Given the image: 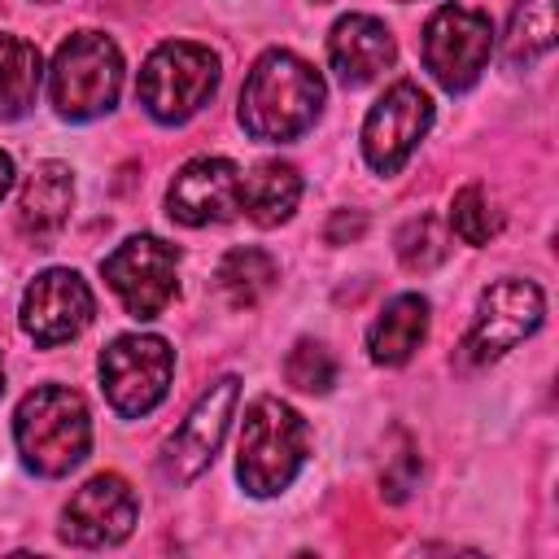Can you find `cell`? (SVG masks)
<instances>
[{"label": "cell", "instance_id": "6da1fadb", "mask_svg": "<svg viewBox=\"0 0 559 559\" xmlns=\"http://www.w3.org/2000/svg\"><path fill=\"white\" fill-rule=\"evenodd\" d=\"M323 109V79L301 57L271 48L253 61L245 87H240V127L253 140L284 144L314 127Z\"/></svg>", "mask_w": 559, "mask_h": 559}, {"label": "cell", "instance_id": "7a4b0ae2", "mask_svg": "<svg viewBox=\"0 0 559 559\" xmlns=\"http://www.w3.org/2000/svg\"><path fill=\"white\" fill-rule=\"evenodd\" d=\"M13 441L31 472L66 476L92 450V419L87 402L66 384H39L17 402Z\"/></svg>", "mask_w": 559, "mask_h": 559}, {"label": "cell", "instance_id": "3957f363", "mask_svg": "<svg viewBox=\"0 0 559 559\" xmlns=\"http://www.w3.org/2000/svg\"><path fill=\"white\" fill-rule=\"evenodd\" d=\"M306 454H310V428L288 402L258 397L245 411L240 445H236V476L253 498H271L288 489Z\"/></svg>", "mask_w": 559, "mask_h": 559}, {"label": "cell", "instance_id": "277c9868", "mask_svg": "<svg viewBox=\"0 0 559 559\" xmlns=\"http://www.w3.org/2000/svg\"><path fill=\"white\" fill-rule=\"evenodd\" d=\"M48 92L57 114L83 122V118H100L105 109H114L118 92H122V52L109 35L100 31H79L70 35L48 70Z\"/></svg>", "mask_w": 559, "mask_h": 559}, {"label": "cell", "instance_id": "5b68a950", "mask_svg": "<svg viewBox=\"0 0 559 559\" xmlns=\"http://www.w3.org/2000/svg\"><path fill=\"white\" fill-rule=\"evenodd\" d=\"M214 87H218V57L205 44L166 39L148 52L135 96L148 109V118L175 127V122H188L214 96Z\"/></svg>", "mask_w": 559, "mask_h": 559}, {"label": "cell", "instance_id": "8992f818", "mask_svg": "<svg viewBox=\"0 0 559 559\" xmlns=\"http://www.w3.org/2000/svg\"><path fill=\"white\" fill-rule=\"evenodd\" d=\"M175 354L162 336H118L100 349V389L122 419L148 415L170 389Z\"/></svg>", "mask_w": 559, "mask_h": 559}, {"label": "cell", "instance_id": "52a82bcc", "mask_svg": "<svg viewBox=\"0 0 559 559\" xmlns=\"http://www.w3.org/2000/svg\"><path fill=\"white\" fill-rule=\"evenodd\" d=\"M546 314V297L533 280H498L485 288L480 306H476V319L459 345V358L467 367H485L493 358H502L507 349H515L524 336L537 332Z\"/></svg>", "mask_w": 559, "mask_h": 559}, {"label": "cell", "instance_id": "ba28073f", "mask_svg": "<svg viewBox=\"0 0 559 559\" xmlns=\"http://www.w3.org/2000/svg\"><path fill=\"white\" fill-rule=\"evenodd\" d=\"M493 48V26L480 9L441 4L424 26V66L445 92H467Z\"/></svg>", "mask_w": 559, "mask_h": 559}, {"label": "cell", "instance_id": "9c48e42d", "mask_svg": "<svg viewBox=\"0 0 559 559\" xmlns=\"http://www.w3.org/2000/svg\"><path fill=\"white\" fill-rule=\"evenodd\" d=\"M175 266H179L175 245H166L157 236H131L100 262L109 288L118 293V301L127 306L131 319H157L170 306Z\"/></svg>", "mask_w": 559, "mask_h": 559}, {"label": "cell", "instance_id": "30bf717a", "mask_svg": "<svg viewBox=\"0 0 559 559\" xmlns=\"http://www.w3.org/2000/svg\"><path fill=\"white\" fill-rule=\"evenodd\" d=\"M432 122V100L428 92H419V83H393L371 109H367V122H362V153L371 162V170L380 175H393L411 153L415 144L424 140Z\"/></svg>", "mask_w": 559, "mask_h": 559}, {"label": "cell", "instance_id": "8fae6325", "mask_svg": "<svg viewBox=\"0 0 559 559\" xmlns=\"http://www.w3.org/2000/svg\"><path fill=\"white\" fill-rule=\"evenodd\" d=\"M236 397H240V380H231V376H223L218 384H210L201 393V402L188 411V419L170 432V441L162 450V476L166 480H179L183 485V480L201 476L214 463V454L223 445V432L231 424Z\"/></svg>", "mask_w": 559, "mask_h": 559}, {"label": "cell", "instance_id": "7c38bea8", "mask_svg": "<svg viewBox=\"0 0 559 559\" xmlns=\"http://www.w3.org/2000/svg\"><path fill=\"white\" fill-rule=\"evenodd\" d=\"M140 502L131 493V485L114 472L92 476L83 489H74V498L61 511V537L74 546H114L135 528Z\"/></svg>", "mask_w": 559, "mask_h": 559}, {"label": "cell", "instance_id": "4fadbf2b", "mask_svg": "<svg viewBox=\"0 0 559 559\" xmlns=\"http://www.w3.org/2000/svg\"><path fill=\"white\" fill-rule=\"evenodd\" d=\"M92 288L74 271H44L31 280L22 297V328L35 345H61L74 341L92 323Z\"/></svg>", "mask_w": 559, "mask_h": 559}, {"label": "cell", "instance_id": "5bb4252c", "mask_svg": "<svg viewBox=\"0 0 559 559\" xmlns=\"http://www.w3.org/2000/svg\"><path fill=\"white\" fill-rule=\"evenodd\" d=\"M170 218L183 227H205V223H227L240 210V170L227 157H192L179 166L166 192Z\"/></svg>", "mask_w": 559, "mask_h": 559}, {"label": "cell", "instance_id": "9a60e30c", "mask_svg": "<svg viewBox=\"0 0 559 559\" xmlns=\"http://www.w3.org/2000/svg\"><path fill=\"white\" fill-rule=\"evenodd\" d=\"M393 57H397V48H393L389 26L367 13L341 17L328 35V61L345 87H362V83L380 79L393 66Z\"/></svg>", "mask_w": 559, "mask_h": 559}, {"label": "cell", "instance_id": "2e32d148", "mask_svg": "<svg viewBox=\"0 0 559 559\" xmlns=\"http://www.w3.org/2000/svg\"><path fill=\"white\" fill-rule=\"evenodd\" d=\"M70 205H74V179H70V166L61 162H39L26 183H22V197H17V227L31 236V240H52L66 218H70Z\"/></svg>", "mask_w": 559, "mask_h": 559}, {"label": "cell", "instance_id": "e0dca14e", "mask_svg": "<svg viewBox=\"0 0 559 559\" xmlns=\"http://www.w3.org/2000/svg\"><path fill=\"white\" fill-rule=\"evenodd\" d=\"M424 336H428V301L419 293H402L367 328V349L380 367H397L419 349Z\"/></svg>", "mask_w": 559, "mask_h": 559}, {"label": "cell", "instance_id": "ac0fdd59", "mask_svg": "<svg viewBox=\"0 0 559 559\" xmlns=\"http://www.w3.org/2000/svg\"><path fill=\"white\" fill-rule=\"evenodd\" d=\"M301 201V175L288 162H262L253 175H240V210L258 227H280Z\"/></svg>", "mask_w": 559, "mask_h": 559}, {"label": "cell", "instance_id": "d6986e66", "mask_svg": "<svg viewBox=\"0 0 559 559\" xmlns=\"http://www.w3.org/2000/svg\"><path fill=\"white\" fill-rule=\"evenodd\" d=\"M39 48L22 35H0V118H22L39 92Z\"/></svg>", "mask_w": 559, "mask_h": 559}, {"label": "cell", "instance_id": "ffe728a7", "mask_svg": "<svg viewBox=\"0 0 559 559\" xmlns=\"http://www.w3.org/2000/svg\"><path fill=\"white\" fill-rule=\"evenodd\" d=\"M218 288H223V297L236 306V310H245V306H258L266 293H271V284H275V258L271 253H262V249H253V245H240V249H231L223 262H218Z\"/></svg>", "mask_w": 559, "mask_h": 559}, {"label": "cell", "instance_id": "44dd1931", "mask_svg": "<svg viewBox=\"0 0 559 559\" xmlns=\"http://www.w3.org/2000/svg\"><path fill=\"white\" fill-rule=\"evenodd\" d=\"M555 48V0H520L507 26V61L533 66Z\"/></svg>", "mask_w": 559, "mask_h": 559}, {"label": "cell", "instance_id": "7402d4cb", "mask_svg": "<svg viewBox=\"0 0 559 559\" xmlns=\"http://www.w3.org/2000/svg\"><path fill=\"white\" fill-rule=\"evenodd\" d=\"M397 258L406 271H432L450 258V231L437 214H419L397 231Z\"/></svg>", "mask_w": 559, "mask_h": 559}, {"label": "cell", "instance_id": "603a6c76", "mask_svg": "<svg viewBox=\"0 0 559 559\" xmlns=\"http://www.w3.org/2000/svg\"><path fill=\"white\" fill-rule=\"evenodd\" d=\"M450 227L459 240L467 245H489L502 231V210L489 201V192L480 183H467L454 192V210H450Z\"/></svg>", "mask_w": 559, "mask_h": 559}, {"label": "cell", "instance_id": "cb8c5ba5", "mask_svg": "<svg viewBox=\"0 0 559 559\" xmlns=\"http://www.w3.org/2000/svg\"><path fill=\"white\" fill-rule=\"evenodd\" d=\"M284 376H288V384L301 389V393H328L332 380H336V362H332V354H328L323 345L297 341L293 354L284 358Z\"/></svg>", "mask_w": 559, "mask_h": 559}, {"label": "cell", "instance_id": "d4e9b609", "mask_svg": "<svg viewBox=\"0 0 559 559\" xmlns=\"http://www.w3.org/2000/svg\"><path fill=\"white\" fill-rule=\"evenodd\" d=\"M362 227H367L362 214H345V210H341V214L332 218V227H328V240H332V245H345V240L362 236Z\"/></svg>", "mask_w": 559, "mask_h": 559}, {"label": "cell", "instance_id": "484cf974", "mask_svg": "<svg viewBox=\"0 0 559 559\" xmlns=\"http://www.w3.org/2000/svg\"><path fill=\"white\" fill-rule=\"evenodd\" d=\"M9 183H13V162H9V153H0V197L9 192Z\"/></svg>", "mask_w": 559, "mask_h": 559}, {"label": "cell", "instance_id": "4316f807", "mask_svg": "<svg viewBox=\"0 0 559 559\" xmlns=\"http://www.w3.org/2000/svg\"><path fill=\"white\" fill-rule=\"evenodd\" d=\"M0 393H4V362H0Z\"/></svg>", "mask_w": 559, "mask_h": 559}, {"label": "cell", "instance_id": "83f0119b", "mask_svg": "<svg viewBox=\"0 0 559 559\" xmlns=\"http://www.w3.org/2000/svg\"><path fill=\"white\" fill-rule=\"evenodd\" d=\"M314 4H328V0H314Z\"/></svg>", "mask_w": 559, "mask_h": 559}]
</instances>
